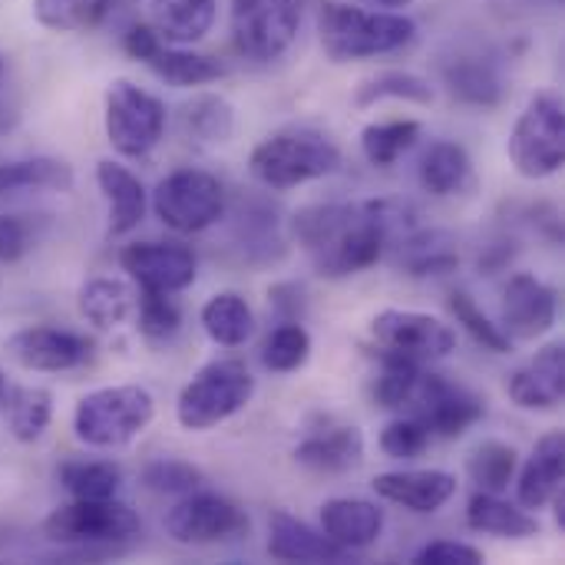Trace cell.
Listing matches in <instances>:
<instances>
[{"label": "cell", "instance_id": "6da1fadb", "mask_svg": "<svg viewBox=\"0 0 565 565\" xmlns=\"http://www.w3.org/2000/svg\"><path fill=\"white\" fill-rule=\"evenodd\" d=\"M417 228L411 205L394 199L324 202L308 205L291 218V232L315 271L324 278H351L377 265L387 245Z\"/></svg>", "mask_w": 565, "mask_h": 565}, {"label": "cell", "instance_id": "7a4b0ae2", "mask_svg": "<svg viewBox=\"0 0 565 565\" xmlns=\"http://www.w3.org/2000/svg\"><path fill=\"white\" fill-rule=\"evenodd\" d=\"M318 36L334 63H354L411 46L417 23L397 10H364L341 0H324L318 10Z\"/></svg>", "mask_w": 565, "mask_h": 565}, {"label": "cell", "instance_id": "3957f363", "mask_svg": "<svg viewBox=\"0 0 565 565\" xmlns=\"http://www.w3.org/2000/svg\"><path fill=\"white\" fill-rule=\"evenodd\" d=\"M252 175L275 192L324 179L341 169V149L338 142L311 126H285L271 136H265L248 159Z\"/></svg>", "mask_w": 565, "mask_h": 565}, {"label": "cell", "instance_id": "277c9868", "mask_svg": "<svg viewBox=\"0 0 565 565\" xmlns=\"http://www.w3.org/2000/svg\"><path fill=\"white\" fill-rule=\"evenodd\" d=\"M156 417V401L139 384H116L86 394L73 411L76 440L96 450H119L132 444Z\"/></svg>", "mask_w": 565, "mask_h": 565}, {"label": "cell", "instance_id": "5b68a950", "mask_svg": "<svg viewBox=\"0 0 565 565\" xmlns=\"http://www.w3.org/2000/svg\"><path fill=\"white\" fill-rule=\"evenodd\" d=\"M255 397V377L252 371L235 361H209L182 391L175 401V420L185 430H212L245 411Z\"/></svg>", "mask_w": 565, "mask_h": 565}, {"label": "cell", "instance_id": "8992f818", "mask_svg": "<svg viewBox=\"0 0 565 565\" xmlns=\"http://www.w3.org/2000/svg\"><path fill=\"white\" fill-rule=\"evenodd\" d=\"M510 162L523 179H550L565 162V109L553 93H540L520 113L510 142Z\"/></svg>", "mask_w": 565, "mask_h": 565}, {"label": "cell", "instance_id": "52a82bcc", "mask_svg": "<svg viewBox=\"0 0 565 565\" xmlns=\"http://www.w3.org/2000/svg\"><path fill=\"white\" fill-rule=\"evenodd\" d=\"M142 530L139 513L129 503L113 500H73L43 520V536L56 546L96 550L136 540Z\"/></svg>", "mask_w": 565, "mask_h": 565}, {"label": "cell", "instance_id": "ba28073f", "mask_svg": "<svg viewBox=\"0 0 565 565\" xmlns=\"http://www.w3.org/2000/svg\"><path fill=\"white\" fill-rule=\"evenodd\" d=\"M305 0H232L228 30L245 60L271 63L298 36Z\"/></svg>", "mask_w": 565, "mask_h": 565}, {"label": "cell", "instance_id": "9c48e42d", "mask_svg": "<svg viewBox=\"0 0 565 565\" xmlns=\"http://www.w3.org/2000/svg\"><path fill=\"white\" fill-rule=\"evenodd\" d=\"M109 146L126 159L149 156L162 132H166V106L159 96L146 93L129 79H113L106 89V113H103Z\"/></svg>", "mask_w": 565, "mask_h": 565}, {"label": "cell", "instance_id": "30bf717a", "mask_svg": "<svg viewBox=\"0 0 565 565\" xmlns=\"http://www.w3.org/2000/svg\"><path fill=\"white\" fill-rule=\"evenodd\" d=\"M152 209L172 232L195 235L225 215V189L212 172L175 169L156 185Z\"/></svg>", "mask_w": 565, "mask_h": 565}, {"label": "cell", "instance_id": "8fae6325", "mask_svg": "<svg viewBox=\"0 0 565 565\" xmlns=\"http://www.w3.org/2000/svg\"><path fill=\"white\" fill-rule=\"evenodd\" d=\"M166 536L179 546H215L248 533V516L238 503L218 493H185L166 513Z\"/></svg>", "mask_w": 565, "mask_h": 565}, {"label": "cell", "instance_id": "7c38bea8", "mask_svg": "<svg viewBox=\"0 0 565 565\" xmlns=\"http://www.w3.org/2000/svg\"><path fill=\"white\" fill-rule=\"evenodd\" d=\"M371 338L377 344L374 351L401 354L417 364L440 361L457 348V331L447 321L424 315V311H401V308H387L374 315Z\"/></svg>", "mask_w": 565, "mask_h": 565}, {"label": "cell", "instance_id": "4fadbf2b", "mask_svg": "<svg viewBox=\"0 0 565 565\" xmlns=\"http://www.w3.org/2000/svg\"><path fill=\"white\" fill-rule=\"evenodd\" d=\"M407 407L414 417H420L427 424L430 437H440V440L463 437L487 414L483 401L473 391H467L463 384H457L444 374H434V371L420 374L417 391H414Z\"/></svg>", "mask_w": 565, "mask_h": 565}, {"label": "cell", "instance_id": "5bb4252c", "mask_svg": "<svg viewBox=\"0 0 565 565\" xmlns=\"http://www.w3.org/2000/svg\"><path fill=\"white\" fill-rule=\"evenodd\" d=\"M122 271L139 291L179 295L195 281V255L179 242H132L119 252Z\"/></svg>", "mask_w": 565, "mask_h": 565}, {"label": "cell", "instance_id": "9a60e30c", "mask_svg": "<svg viewBox=\"0 0 565 565\" xmlns=\"http://www.w3.org/2000/svg\"><path fill=\"white\" fill-rule=\"evenodd\" d=\"M126 53L142 60L159 79L172 83V86H205V83H215L222 79L228 70L215 60V56H205V53H189V50H175V46H166L159 40V33L149 26V23H136L129 26L126 33Z\"/></svg>", "mask_w": 565, "mask_h": 565}, {"label": "cell", "instance_id": "2e32d148", "mask_svg": "<svg viewBox=\"0 0 565 565\" xmlns=\"http://www.w3.org/2000/svg\"><path fill=\"white\" fill-rule=\"evenodd\" d=\"M7 351L26 371L60 374V371H76V367L89 364L96 348L89 338H83L76 331L36 324V328H23V331L10 334Z\"/></svg>", "mask_w": 565, "mask_h": 565}, {"label": "cell", "instance_id": "e0dca14e", "mask_svg": "<svg viewBox=\"0 0 565 565\" xmlns=\"http://www.w3.org/2000/svg\"><path fill=\"white\" fill-rule=\"evenodd\" d=\"M559 315V295L536 275H513L503 291V308H500V328L516 338V341H533L543 338Z\"/></svg>", "mask_w": 565, "mask_h": 565}, {"label": "cell", "instance_id": "ac0fdd59", "mask_svg": "<svg viewBox=\"0 0 565 565\" xmlns=\"http://www.w3.org/2000/svg\"><path fill=\"white\" fill-rule=\"evenodd\" d=\"M507 394L523 411H556L565 401V348L546 344L530 364L510 374Z\"/></svg>", "mask_w": 565, "mask_h": 565}, {"label": "cell", "instance_id": "d6986e66", "mask_svg": "<svg viewBox=\"0 0 565 565\" xmlns=\"http://www.w3.org/2000/svg\"><path fill=\"white\" fill-rule=\"evenodd\" d=\"M371 487L381 500L427 516L454 500L457 477L444 470H401V473H381Z\"/></svg>", "mask_w": 565, "mask_h": 565}, {"label": "cell", "instance_id": "ffe728a7", "mask_svg": "<svg viewBox=\"0 0 565 565\" xmlns=\"http://www.w3.org/2000/svg\"><path fill=\"white\" fill-rule=\"evenodd\" d=\"M295 460L315 473H348L364 460V434L354 424H324L305 434Z\"/></svg>", "mask_w": 565, "mask_h": 565}, {"label": "cell", "instance_id": "44dd1931", "mask_svg": "<svg viewBox=\"0 0 565 565\" xmlns=\"http://www.w3.org/2000/svg\"><path fill=\"white\" fill-rule=\"evenodd\" d=\"M268 556L278 563H344L348 550L331 543L321 530L278 510L268 520Z\"/></svg>", "mask_w": 565, "mask_h": 565}, {"label": "cell", "instance_id": "7402d4cb", "mask_svg": "<svg viewBox=\"0 0 565 565\" xmlns=\"http://www.w3.org/2000/svg\"><path fill=\"white\" fill-rule=\"evenodd\" d=\"M321 533L341 550H367L384 533V510L371 500H328L321 507Z\"/></svg>", "mask_w": 565, "mask_h": 565}, {"label": "cell", "instance_id": "603a6c76", "mask_svg": "<svg viewBox=\"0 0 565 565\" xmlns=\"http://www.w3.org/2000/svg\"><path fill=\"white\" fill-rule=\"evenodd\" d=\"M565 473V437L563 430H553L546 434L533 457L526 460L523 473H520V483H516V500L523 510H543L550 507V500L565 490L563 487Z\"/></svg>", "mask_w": 565, "mask_h": 565}, {"label": "cell", "instance_id": "cb8c5ba5", "mask_svg": "<svg viewBox=\"0 0 565 565\" xmlns=\"http://www.w3.org/2000/svg\"><path fill=\"white\" fill-rule=\"evenodd\" d=\"M96 185L109 205V232L126 235L132 232L142 215H146V189L136 172H129L116 159H99L96 162Z\"/></svg>", "mask_w": 565, "mask_h": 565}, {"label": "cell", "instance_id": "d4e9b609", "mask_svg": "<svg viewBox=\"0 0 565 565\" xmlns=\"http://www.w3.org/2000/svg\"><path fill=\"white\" fill-rule=\"evenodd\" d=\"M444 86L450 89L454 99L467 106H500L503 99V76L493 60L480 53H457L454 60L444 63Z\"/></svg>", "mask_w": 565, "mask_h": 565}, {"label": "cell", "instance_id": "484cf974", "mask_svg": "<svg viewBox=\"0 0 565 565\" xmlns=\"http://www.w3.org/2000/svg\"><path fill=\"white\" fill-rule=\"evenodd\" d=\"M215 23V0H149V26L162 43H199Z\"/></svg>", "mask_w": 565, "mask_h": 565}, {"label": "cell", "instance_id": "4316f807", "mask_svg": "<svg viewBox=\"0 0 565 565\" xmlns=\"http://www.w3.org/2000/svg\"><path fill=\"white\" fill-rule=\"evenodd\" d=\"M420 185L430 195H463L473 189V162L470 152L454 142V139H437L430 142V149L424 152L420 166H417Z\"/></svg>", "mask_w": 565, "mask_h": 565}, {"label": "cell", "instance_id": "83f0119b", "mask_svg": "<svg viewBox=\"0 0 565 565\" xmlns=\"http://www.w3.org/2000/svg\"><path fill=\"white\" fill-rule=\"evenodd\" d=\"M467 526L497 540H530L540 533V520L520 503H507L500 493H477L467 503Z\"/></svg>", "mask_w": 565, "mask_h": 565}, {"label": "cell", "instance_id": "f1b7e54d", "mask_svg": "<svg viewBox=\"0 0 565 565\" xmlns=\"http://www.w3.org/2000/svg\"><path fill=\"white\" fill-rule=\"evenodd\" d=\"M179 129L195 146H222L235 132V109L225 96L199 93L179 109Z\"/></svg>", "mask_w": 565, "mask_h": 565}, {"label": "cell", "instance_id": "f546056e", "mask_svg": "<svg viewBox=\"0 0 565 565\" xmlns=\"http://www.w3.org/2000/svg\"><path fill=\"white\" fill-rule=\"evenodd\" d=\"M79 315L93 328L113 331L136 315V291L119 278H89L79 288Z\"/></svg>", "mask_w": 565, "mask_h": 565}, {"label": "cell", "instance_id": "4dcf8cb0", "mask_svg": "<svg viewBox=\"0 0 565 565\" xmlns=\"http://www.w3.org/2000/svg\"><path fill=\"white\" fill-rule=\"evenodd\" d=\"M205 334L222 348H242L255 334V315L248 301L235 291H218L202 305L199 315Z\"/></svg>", "mask_w": 565, "mask_h": 565}, {"label": "cell", "instance_id": "1f68e13d", "mask_svg": "<svg viewBox=\"0 0 565 565\" xmlns=\"http://www.w3.org/2000/svg\"><path fill=\"white\" fill-rule=\"evenodd\" d=\"M23 189H73V169L63 159L36 156V159H13L0 162V195L23 192Z\"/></svg>", "mask_w": 565, "mask_h": 565}, {"label": "cell", "instance_id": "d6a6232c", "mask_svg": "<svg viewBox=\"0 0 565 565\" xmlns=\"http://www.w3.org/2000/svg\"><path fill=\"white\" fill-rule=\"evenodd\" d=\"M424 136V126L417 119H391V122H371L361 132L364 159L377 169L394 166L404 152H411Z\"/></svg>", "mask_w": 565, "mask_h": 565}, {"label": "cell", "instance_id": "836d02e7", "mask_svg": "<svg viewBox=\"0 0 565 565\" xmlns=\"http://www.w3.org/2000/svg\"><path fill=\"white\" fill-rule=\"evenodd\" d=\"M7 427L20 444H33L43 437V430L50 427L53 417V397L43 387H10L7 404Z\"/></svg>", "mask_w": 565, "mask_h": 565}, {"label": "cell", "instance_id": "e575fe53", "mask_svg": "<svg viewBox=\"0 0 565 565\" xmlns=\"http://www.w3.org/2000/svg\"><path fill=\"white\" fill-rule=\"evenodd\" d=\"M401 265L407 268V275L427 278V275H447L460 265V255L454 252L450 238L440 232H411L401 242Z\"/></svg>", "mask_w": 565, "mask_h": 565}, {"label": "cell", "instance_id": "d590c367", "mask_svg": "<svg viewBox=\"0 0 565 565\" xmlns=\"http://www.w3.org/2000/svg\"><path fill=\"white\" fill-rule=\"evenodd\" d=\"M56 477L73 500H113L122 487V470L106 460H70Z\"/></svg>", "mask_w": 565, "mask_h": 565}, {"label": "cell", "instance_id": "8d00e7d4", "mask_svg": "<svg viewBox=\"0 0 565 565\" xmlns=\"http://www.w3.org/2000/svg\"><path fill=\"white\" fill-rule=\"evenodd\" d=\"M377 361H381V374L374 377V404L377 407H387V411H401L411 404L414 391H417V381L424 374V364L411 361V358H401V354H381L374 351Z\"/></svg>", "mask_w": 565, "mask_h": 565}, {"label": "cell", "instance_id": "74e56055", "mask_svg": "<svg viewBox=\"0 0 565 565\" xmlns=\"http://www.w3.org/2000/svg\"><path fill=\"white\" fill-rule=\"evenodd\" d=\"M109 10V0H33V17L53 33L93 30Z\"/></svg>", "mask_w": 565, "mask_h": 565}, {"label": "cell", "instance_id": "f35d334b", "mask_svg": "<svg viewBox=\"0 0 565 565\" xmlns=\"http://www.w3.org/2000/svg\"><path fill=\"white\" fill-rule=\"evenodd\" d=\"M377 99H407V103L427 106V103H434V86L417 73L387 70V73H377V76L364 79L358 86V96H354L358 106H374Z\"/></svg>", "mask_w": 565, "mask_h": 565}, {"label": "cell", "instance_id": "ab89813d", "mask_svg": "<svg viewBox=\"0 0 565 565\" xmlns=\"http://www.w3.org/2000/svg\"><path fill=\"white\" fill-rule=\"evenodd\" d=\"M311 358V334L301 321H281L262 344V364L275 374H291Z\"/></svg>", "mask_w": 565, "mask_h": 565}, {"label": "cell", "instance_id": "60d3db41", "mask_svg": "<svg viewBox=\"0 0 565 565\" xmlns=\"http://www.w3.org/2000/svg\"><path fill=\"white\" fill-rule=\"evenodd\" d=\"M467 470L483 493H503L510 490L516 473V450L503 440H487L470 454Z\"/></svg>", "mask_w": 565, "mask_h": 565}, {"label": "cell", "instance_id": "b9f144b4", "mask_svg": "<svg viewBox=\"0 0 565 565\" xmlns=\"http://www.w3.org/2000/svg\"><path fill=\"white\" fill-rule=\"evenodd\" d=\"M450 311H454L457 324H463V331H467V334H470L483 351L510 354L513 338H510L500 324H493V321L477 308V301H473L467 291H454V295H450Z\"/></svg>", "mask_w": 565, "mask_h": 565}, {"label": "cell", "instance_id": "7bdbcfd3", "mask_svg": "<svg viewBox=\"0 0 565 565\" xmlns=\"http://www.w3.org/2000/svg\"><path fill=\"white\" fill-rule=\"evenodd\" d=\"M142 483L146 490L152 493H169V497H185V493H195L202 490L205 483V473L185 460H175V457H162V460H152L146 470H142Z\"/></svg>", "mask_w": 565, "mask_h": 565}, {"label": "cell", "instance_id": "ee69618b", "mask_svg": "<svg viewBox=\"0 0 565 565\" xmlns=\"http://www.w3.org/2000/svg\"><path fill=\"white\" fill-rule=\"evenodd\" d=\"M136 321L139 331L152 341H166L182 328V311L175 305L172 295H152V291H139L136 298Z\"/></svg>", "mask_w": 565, "mask_h": 565}, {"label": "cell", "instance_id": "f6af8a7d", "mask_svg": "<svg viewBox=\"0 0 565 565\" xmlns=\"http://www.w3.org/2000/svg\"><path fill=\"white\" fill-rule=\"evenodd\" d=\"M430 430L420 417H401V420H391L381 434V450L391 457V460H417L427 447H430Z\"/></svg>", "mask_w": 565, "mask_h": 565}, {"label": "cell", "instance_id": "bcb514c9", "mask_svg": "<svg viewBox=\"0 0 565 565\" xmlns=\"http://www.w3.org/2000/svg\"><path fill=\"white\" fill-rule=\"evenodd\" d=\"M40 228H43L40 215H23V212L0 215V262L3 265L20 262L40 242Z\"/></svg>", "mask_w": 565, "mask_h": 565}, {"label": "cell", "instance_id": "7dc6e473", "mask_svg": "<svg viewBox=\"0 0 565 565\" xmlns=\"http://www.w3.org/2000/svg\"><path fill=\"white\" fill-rule=\"evenodd\" d=\"M235 235L242 238V248L262 252V258H271V248L281 245L278 228H275V218H271L268 212H258V215L245 212V215L238 218V232H235Z\"/></svg>", "mask_w": 565, "mask_h": 565}, {"label": "cell", "instance_id": "c3c4849f", "mask_svg": "<svg viewBox=\"0 0 565 565\" xmlns=\"http://www.w3.org/2000/svg\"><path fill=\"white\" fill-rule=\"evenodd\" d=\"M417 565H480L483 563V553L470 543H457V540H437V543H427L417 556Z\"/></svg>", "mask_w": 565, "mask_h": 565}, {"label": "cell", "instance_id": "681fc988", "mask_svg": "<svg viewBox=\"0 0 565 565\" xmlns=\"http://www.w3.org/2000/svg\"><path fill=\"white\" fill-rule=\"evenodd\" d=\"M268 301L275 305V311L285 315V321H298L301 311H305V301H301V288L298 285H275L268 291Z\"/></svg>", "mask_w": 565, "mask_h": 565}, {"label": "cell", "instance_id": "f907efd6", "mask_svg": "<svg viewBox=\"0 0 565 565\" xmlns=\"http://www.w3.org/2000/svg\"><path fill=\"white\" fill-rule=\"evenodd\" d=\"M7 394H10V384H7V377L0 374V411H3V404H7Z\"/></svg>", "mask_w": 565, "mask_h": 565}, {"label": "cell", "instance_id": "816d5d0a", "mask_svg": "<svg viewBox=\"0 0 565 565\" xmlns=\"http://www.w3.org/2000/svg\"><path fill=\"white\" fill-rule=\"evenodd\" d=\"M381 7H387V10H397V7H407V3H414V0H377Z\"/></svg>", "mask_w": 565, "mask_h": 565}, {"label": "cell", "instance_id": "f5cc1de1", "mask_svg": "<svg viewBox=\"0 0 565 565\" xmlns=\"http://www.w3.org/2000/svg\"><path fill=\"white\" fill-rule=\"evenodd\" d=\"M0 79H3V53H0Z\"/></svg>", "mask_w": 565, "mask_h": 565}]
</instances>
